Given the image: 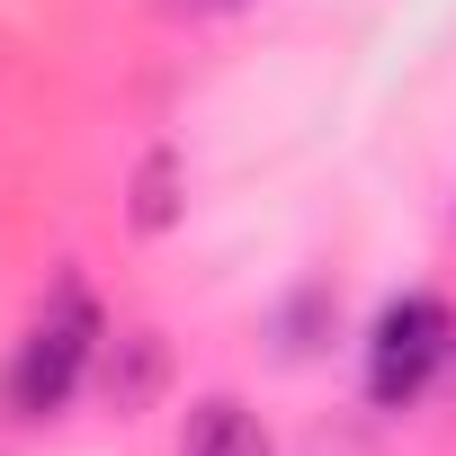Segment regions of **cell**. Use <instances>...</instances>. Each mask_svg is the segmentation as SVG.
Here are the masks:
<instances>
[{"instance_id":"obj_1","label":"cell","mask_w":456,"mask_h":456,"mask_svg":"<svg viewBox=\"0 0 456 456\" xmlns=\"http://www.w3.org/2000/svg\"><path fill=\"white\" fill-rule=\"evenodd\" d=\"M99 340H108V331H99L90 287H81V278H54L45 314L28 322V340H19V358H10V411H19V420H54V411L81 394Z\"/></svg>"},{"instance_id":"obj_2","label":"cell","mask_w":456,"mask_h":456,"mask_svg":"<svg viewBox=\"0 0 456 456\" xmlns=\"http://www.w3.org/2000/svg\"><path fill=\"white\" fill-rule=\"evenodd\" d=\"M447 349H456V314H447L438 296H394V305L376 314V331H367V394H376L385 411H403V403L438 376Z\"/></svg>"},{"instance_id":"obj_3","label":"cell","mask_w":456,"mask_h":456,"mask_svg":"<svg viewBox=\"0 0 456 456\" xmlns=\"http://www.w3.org/2000/svg\"><path fill=\"white\" fill-rule=\"evenodd\" d=\"M179 456H278V447H269V429H260L251 403L206 394V403L188 411V429H179Z\"/></svg>"},{"instance_id":"obj_4","label":"cell","mask_w":456,"mask_h":456,"mask_svg":"<svg viewBox=\"0 0 456 456\" xmlns=\"http://www.w3.org/2000/svg\"><path fill=\"white\" fill-rule=\"evenodd\" d=\"M161 376H170V349H161V331H126V340L108 349V376H99V394H108V411H117V420H134V411L161 394Z\"/></svg>"},{"instance_id":"obj_5","label":"cell","mask_w":456,"mask_h":456,"mask_svg":"<svg viewBox=\"0 0 456 456\" xmlns=\"http://www.w3.org/2000/svg\"><path fill=\"white\" fill-rule=\"evenodd\" d=\"M179 224V152H143L134 170V233H170Z\"/></svg>"},{"instance_id":"obj_6","label":"cell","mask_w":456,"mask_h":456,"mask_svg":"<svg viewBox=\"0 0 456 456\" xmlns=\"http://www.w3.org/2000/svg\"><path fill=\"white\" fill-rule=\"evenodd\" d=\"M197 10H242V0H197Z\"/></svg>"}]
</instances>
